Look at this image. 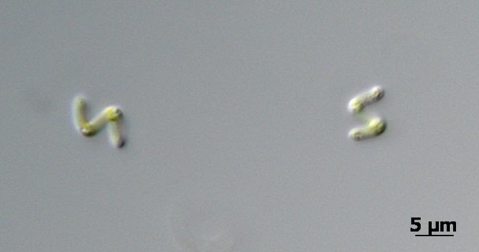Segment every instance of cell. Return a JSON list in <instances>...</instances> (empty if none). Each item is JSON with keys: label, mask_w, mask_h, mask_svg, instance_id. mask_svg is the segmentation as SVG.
<instances>
[{"label": "cell", "mask_w": 479, "mask_h": 252, "mask_svg": "<svg viewBox=\"0 0 479 252\" xmlns=\"http://www.w3.org/2000/svg\"><path fill=\"white\" fill-rule=\"evenodd\" d=\"M388 124L385 119L376 116L365 126L353 128L348 138L353 142H362L382 136L387 130Z\"/></svg>", "instance_id": "6da1fadb"}, {"label": "cell", "mask_w": 479, "mask_h": 252, "mask_svg": "<svg viewBox=\"0 0 479 252\" xmlns=\"http://www.w3.org/2000/svg\"><path fill=\"white\" fill-rule=\"evenodd\" d=\"M386 91L381 86H375L369 92L358 95L350 101L348 105V112L351 115H358L367 106L380 102L385 97Z\"/></svg>", "instance_id": "7a4b0ae2"}]
</instances>
